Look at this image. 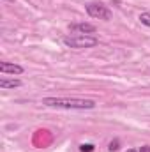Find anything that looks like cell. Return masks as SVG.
I'll list each match as a JSON object with an SVG mask.
<instances>
[{"label":"cell","instance_id":"12","mask_svg":"<svg viewBox=\"0 0 150 152\" xmlns=\"http://www.w3.org/2000/svg\"><path fill=\"white\" fill-rule=\"evenodd\" d=\"M5 2H12V4H14V0H5Z\"/></svg>","mask_w":150,"mask_h":152},{"label":"cell","instance_id":"3","mask_svg":"<svg viewBox=\"0 0 150 152\" xmlns=\"http://www.w3.org/2000/svg\"><path fill=\"white\" fill-rule=\"evenodd\" d=\"M85 9L90 18H97V20H104V21H108L111 18V11L101 2H90L85 5Z\"/></svg>","mask_w":150,"mask_h":152},{"label":"cell","instance_id":"5","mask_svg":"<svg viewBox=\"0 0 150 152\" xmlns=\"http://www.w3.org/2000/svg\"><path fill=\"white\" fill-rule=\"evenodd\" d=\"M0 71H2L4 75H21V73H23V67L18 66V64L2 62V64H0Z\"/></svg>","mask_w":150,"mask_h":152},{"label":"cell","instance_id":"9","mask_svg":"<svg viewBox=\"0 0 150 152\" xmlns=\"http://www.w3.org/2000/svg\"><path fill=\"white\" fill-rule=\"evenodd\" d=\"M118 145H120V142H118V140H115V142H111V143H110V147H108V151H110V152H115V151H118V149H120Z\"/></svg>","mask_w":150,"mask_h":152},{"label":"cell","instance_id":"1","mask_svg":"<svg viewBox=\"0 0 150 152\" xmlns=\"http://www.w3.org/2000/svg\"><path fill=\"white\" fill-rule=\"evenodd\" d=\"M42 104L50 108H64V110H92L95 108L94 99H79V97H44Z\"/></svg>","mask_w":150,"mask_h":152},{"label":"cell","instance_id":"4","mask_svg":"<svg viewBox=\"0 0 150 152\" xmlns=\"http://www.w3.org/2000/svg\"><path fill=\"white\" fill-rule=\"evenodd\" d=\"M69 30L74 32V34H88V36L95 34V27L90 25V23H85V21H81V23H71Z\"/></svg>","mask_w":150,"mask_h":152},{"label":"cell","instance_id":"11","mask_svg":"<svg viewBox=\"0 0 150 152\" xmlns=\"http://www.w3.org/2000/svg\"><path fill=\"white\" fill-rule=\"evenodd\" d=\"M127 152H138V149H129Z\"/></svg>","mask_w":150,"mask_h":152},{"label":"cell","instance_id":"10","mask_svg":"<svg viewBox=\"0 0 150 152\" xmlns=\"http://www.w3.org/2000/svg\"><path fill=\"white\" fill-rule=\"evenodd\" d=\"M138 152H150V147H149V145H143V147H140V149H138Z\"/></svg>","mask_w":150,"mask_h":152},{"label":"cell","instance_id":"8","mask_svg":"<svg viewBox=\"0 0 150 152\" xmlns=\"http://www.w3.org/2000/svg\"><path fill=\"white\" fill-rule=\"evenodd\" d=\"M79 151L81 152H94L95 147H94L92 143H81V145H79Z\"/></svg>","mask_w":150,"mask_h":152},{"label":"cell","instance_id":"7","mask_svg":"<svg viewBox=\"0 0 150 152\" xmlns=\"http://www.w3.org/2000/svg\"><path fill=\"white\" fill-rule=\"evenodd\" d=\"M140 21H141V25L150 27V12H141L140 14Z\"/></svg>","mask_w":150,"mask_h":152},{"label":"cell","instance_id":"6","mask_svg":"<svg viewBox=\"0 0 150 152\" xmlns=\"http://www.w3.org/2000/svg\"><path fill=\"white\" fill-rule=\"evenodd\" d=\"M0 87L2 88H18V87H21V80H7V78H2L0 80Z\"/></svg>","mask_w":150,"mask_h":152},{"label":"cell","instance_id":"2","mask_svg":"<svg viewBox=\"0 0 150 152\" xmlns=\"http://www.w3.org/2000/svg\"><path fill=\"white\" fill-rule=\"evenodd\" d=\"M64 44L67 48H74V50H83V48H94L99 44V39L95 36H88V34H73V36H66Z\"/></svg>","mask_w":150,"mask_h":152}]
</instances>
